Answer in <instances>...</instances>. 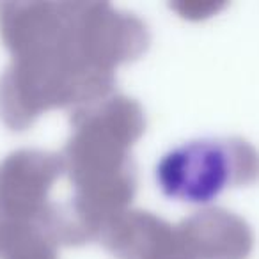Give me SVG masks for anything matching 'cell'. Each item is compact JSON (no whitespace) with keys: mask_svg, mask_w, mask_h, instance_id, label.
Returning <instances> with one entry per match:
<instances>
[{"mask_svg":"<svg viewBox=\"0 0 259 259\" xmlns=\"http://www.w3.org/2000/svg\"><path fill=\"white\" fill-rule=\"evenodd\" d=\"M234 176L233 151L217 139H195L174 146L155 167L158 190L170 201L194 206L217 201Z\"/></svg>","mask_w":259,"mask_h":259,"instance_id":"1","label":"cell"}]
</instances>
